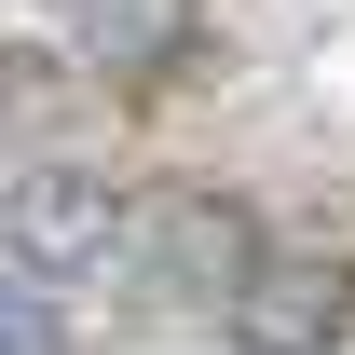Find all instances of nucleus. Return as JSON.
I'll return each instance as SVG.
<instances>
[{
    "mask_svg": "<svg viewBox=\"0 0 355 355\" xmlns=\"http://www.w3.org/2000/svg\"><path fill=\"white\" fill-rule=\"evenodd\" d=\"M0 355H69V328H55L42 287H0Z\"/></svg>",
    "mask_w": 355,
    "mask_h": 355,
    "instance_id": "nucleus-5",
    "label": "nucleus"
},
{
    "mask_svg": "<svg viewBox=\"0 0 355 355\" xmlns=\"http://www.w3.org/2000/svg\"><path fill=\"white\" fill-rule=\"evenodd\" d=\"M69 28H83V69L150 83V69H178V42H191V0H69Z\"/></svg>",
    "mask_w": 355,
    "mask_h": 355,
    "instance_id": "nucleus-4",
    "label": "nucleus"
},
{
    "mask_svg": "<svg viewBox=\"0 0 355 355\" xmlns=\"http://www.w3.org/2000/svg\"><path fill=\"white\" fill-rule=\"evenodd\" d=\"M0 232H14V260L28 273H110L137 232V191L96 164H28L14 191H0Z\"/></svg>",
    "mask_w": 355,
    "mask_h": 355,
    "instance_id": "nucleus-1",
    "label": "nucleus"
},
{
    "mask_svg": "<svg viewBox=\"0 0 355 355\" xmlns=\"http://www.w3.org/2000/svg\"><path fill=\"white\" fill-rule=\"evenodd\" d=\"M123 260L150 273V287H178V301H232L246 260H260V219H246L232 191H150L137 232H123Z\"/></svg>",
    "mask_w": 355,
    "mask_h": 355,
    "instance_id": "nucleus-2",
    "label": "nucleus"
},
{
    "mask_svg": "<svg viewBox=\"0 0 355 355\" xmlns=\"http://www.w3.org/2000/svg\"><path fill=\"white\" fill-rule=\"evenodd\" d=\"M219 314H232L246 355H328V342L355 328V273H342V260H273V246H260Z\"/></svg>",
    "mask_w": 355,
    "mask_h": 355,
    "instance_id": "nucleus-3",
    "label": "nucleus"
}]
</instances>
